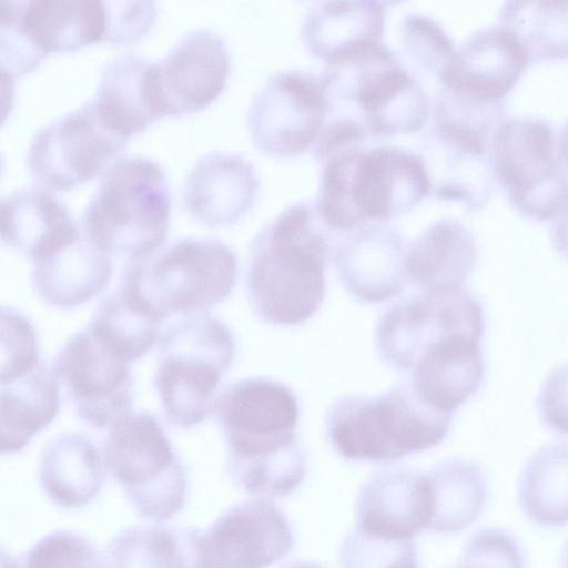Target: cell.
<instances>
[{"instance_id":"15","label":"cell","mask_w":568,"mask_h":568,"mask_svg":"<svg viewBox=\"0 0 568 568\" xmlns=\"http://www.w3.org/2000/svg\"><path fill=\"white\" fill-rule=\"evenodd\" d=\"M493 135L481 128L432 115L420 141L430 194L462 203L471 212L481 210L495 189Z\"/></svg>"},{"instance_id":"6","label":"cell","mask_w":568,"mask_h":568,"mask_svg":"<svg viewBox=\"0 0 568 568\" xmlns=\"http://www.w3.org/2000/svg\"><path fill=\"white\" fill-rule=\"evenodd\" d=\"M237 276V256L227 244L183 237L146 258L131 261L119 286L163 323L172 315L207 313L231 295Z\"/></svg>"},{"instance_id":"8","label":"cell","mask_w":568,"mask_h":568,"mask_svg":"<svg viewBox=\"0 0 568 568\" xmlns=\"http://www.w3.org/2000/svg\"><path fill=\"white\" fill-rule=\"evenodd\" d=\"M332 112L359 121L371 136H393L422 130L432 102L420 81L387 44L377 51L322 73Z\"/></svg>"},{"instance_id":"3","label":"cell","mask_w":568,"mask_h":568,"mask_svg":"<svg viewBox=\"0 0 568 568\" xmlns=\"http://www.w3.org/2000/svg\"><path fill=\"white\" fill-rule=\"evenodd\" d=\"M315 207L327 229L351 232L390 220L430 194L420 154L378 144L352 146L322 162Z\"/></svg>"},{"instance_id":"20","label":"cell","mask_w":568,"mask_h":568,"mask_svg":"<svg viewBox=\"0 0 568 568\" xmlns=\"http://www.w3.org/2000/svg\"><path fill=\"white\" fill-rule=\"evenodd\" d=\"M407 245L400 232L371 223L349 232L335 247L333 261L345 291L363 303H382L398 295L406 282Z\"/></svg>"},{"instance_id":"7","label":"cell","mask_w":568,"mask_h":568,"mask_svg":"<svg viewBox=\"0 0 568 568\" xmlns=\"http://www.w3.org/2000/svg\"><path fill=\"white\" fill-rule=\"evenodd\" d=\"M235 354L233 333L209 313L182 316L161 333L153 385L172 427L189 429L213 414Z\"/></svg>"},{"instance_id":"9","label":"cell","mask_w":568,"mask_h":568,"mask_svg":"<svg viewBox=\"0 0 568 568\" xmlns=\"http://www.w3.org/2000/svg\"><path fill=\"white\" fill-rule=\"evenodd\" d=\"M102 454L106 470L140 517L163 523L181 511L186 470L154 414L132 410L115 423Z\"/></svg>"},{"instance_id":"40","label":"cell","mask_w":568,"mask_h":568,"mask_svg":"<svg viewBox=\"0 0 568 568\" xmlns=\"http://www.w3.org/2000/svg\"><path fill=\"white\" fill-rule=\"evenodd\" d=\"M454 568H524V558L509 532L486 527L468 538Z\"/></svg>"},{"instance_id":"36","label":"cell","mask_w":568,"mask_h":568,"mask_svg":"<svg viewBox=\"0 0 568 568\" xmlns=\"http://www.w3.org/2000/svg\"><path fill=\"white\" fill-rule=\"evenodd\" d=\"M2 568H103V558L83 535L71 530L47 534L19 555L2 551Z\"/></svg>"},{"instance_id":"1","label":"cell","mask_w":568,"mask_h":568,"mask_svg":"<svg viewBox=\"0 0 568 568\" xmlns=\"http://www.w3.org/2000/svg\"><path fill=\"white\" fill-rule=\"evenodd\" d=\"M213 415L226 445V473L236 486L257 498H283L303 483L300 404L288 386L264 376L235 379L219 392Z\"/></svg>"},{"instance_id":"41","label":"cell","mask_w":568,"mask_h":568,"mask_svg":"<svg viewBox=\"0 0 568 568\" xmlns=\"http://www.w3.org/2000/svg\"><path fill=\"white\" fill-rule=\"evenodd\" d=\"M106 32L104 41L125 44L140 39L156 17L154 1H104Z\"/></svg>"},{"instance_id":"30","label":"cell","mask_w":568,"mask_h":568,"mask_svg":"<svg viewBox=\"0 0 568 568\" xmlns=\"http://www.w3.org/2000/svg\"><path fill=\"white\" fill-rule=\"evenodd\" d=\"M58 377L44 359L12 379L0 382L1 453L21 452L60 410Z\"/></svg>"},{"instance_id":"42","label":"cell","mask_w":568,"mask_h":568,"mask_svg":"<svg viewBox=\"0 0 568 568\" xmlns=\"http://www.w3.org/2000/svg\"><path fill=\"white\" fill-rule=\"evenodd\" d=\"M537 408L544 425L568 435V361L554 367L545 378Z\"/></svg>"},{"instance_id":"5","label":"cell","mask_w":568,"mask_h":568,"mask_svg":"<svg viewBox=\"0 0 568 568\" xmlns=\"http://www.w3.org/2000/svg\"><path fill=\"white\" fill-rule=\"evenodd\" d=\"M171 204L166 175L158 162L142 155L119 158L83 210V235L110 256L146 258L168 236Z\"/></svg>"},{"instance_id":"11","label":"cell","mask_w":568,"mask_h":568,"mask_svg":"<svg viewBox=\"0 0 568 568\" xmlns=\"http://www.w3.org/2000/svg\"><path fill=\"white\" fill-rule=\"evenodd\" d=\"M483 304L469 291H422L390 305L379 317L375 344L390 368L409 374L419 359L459 333H485Z\"/></svg>"},{"instance_id":"43","label":"cell","mask_w":568,"mask_h":568,"mask_svg":"<svg viewBox=\"0 0 568 568\" xmlns=\"http://www.w3.org/2000/svg\"><path fill=\"white\" fill-rule=\"evenodd\" d=\"M551 243L554 248L568 260V210L555 221L551 229Z\"/></svg>"},{"instance_id":"17","label":"cell","mask_w":568,"mask_h":568,"mask_svg":"<svg viewBox=\"0 0 568 568\" xmlns=\"http://www.w3.org/2000/svg\"><path fill=\"white\" fill-rule=\"evenodd\" d=\"M529 64L518 40L500 24L471 32L455 49L439 78L448 95L478 105H506L505 98Z\"/></svg>"},{"instance_id":"24","label":"cell","mask_w":568,"mask_h":568,"mask_svg":"<svg viewBox=\"0 0 568 568\" xmlns=\"http://www.w3.org/2000/svg\"><path fill=\"white\" fill-rule=\"evenodd\" d=\"M483 334L454 335L429 351L408 374L409 384L429 406L453 414L484 378Z\"/></svg>"},{"instance_id":"46","label":"cell","mask_w":568,"mask_h":568,"mask_svg":"<svg viewBox=\"0 0 568 568\" xmlns=\"http://www.w3.org/2000/svg\"><path fill=\"white\" fill-rule=\"evenodd\" d=\"M561 567L568 568V541L566 542L561 554Z\"/></svg>"},{"instance_id":"22","label":"cell","mask_w":568,"mask_h":568,"mask_svg":"<svg viewBox=\"0 0 568 568\" xmlns=\"http://www.w3.org/2000/svg\"><path fill=\"white\" fill-rule=\"evenodd\" d=\"M386 6L379 1L316 3L303 18L302 42L326 67L362 57L385 43Z\"/></svg>"},{"instance_id":"44","label":"cell","mask_w":568,"mask_h":568,"mask_svg":"<svg viewBox=\"0 0 568 568\" xmlns=\"http://www.w3.org/2000/svg\"><path fill=\"white\" fill-rule=\"evenodd\" d=\"M557 149L560 159L568 168V120H566L557 132Z\"/></svg>"},{"instance_id":"27","label":"cell","mask_w":568,"mask_h":568,"mask_svg":"<svg viewBox=\"0 0 568 568\" xmlns=\"http://www.w3.org/2000/svg\"><path fill=\"white\" fill-rule=\"evenodd\" d=\"M111 256L83 234L32 262L31 285L47 305L72 308L101 294L112 277Z\"/></svg>"},{"instance_id":"13","label":"cell","mask_w":568,"mask_h":568,"mask_svg":"<svg viewBox=\"0 0 568 568\" xmlns=\"http://www.w3.org/2000/svg\"><path fill=\"white\" fill-rule=\"evenodd\" d=\"M128 140L103 120L90 100L37 130L26 162L41 184L70 190L106 169Z\"/></svg>"},{"instance_id":"2","label":"cell","mask_w":568,"mask_h":568,"mask_svg":"<svg viewBox=\"0 0 568 568\" xmlns=\"http://www.w3.org/2000/svg\"><path fill=\"white\" fill-rule=\"evenodd\" d=\"M326 230L315 204L297 202L254 236L248 248L245 288L261 321L295 326L320 310L331 255Z\"/></svg>"},{"instance_id":"37","label":"cell","mask_w":568,"mask_h":568,"mask_svg":"<svg viewBox=\"0 0 568 568\" xmlns=\"http://www.w3.org/2000/svg\"><path fill=\"white\" fill-rule=\"evenodd\" d=\"M400 42L412 64L439 82L455 52L454 42L445 29L429 16L409 13L402 22Z\"/></svg>"},{"instance_id":"12","label":"cell","mask_w":568,"mask_h":568,"mask_svg":"<svg viewBox=\"0 0 568 568\" xmlns=\"http://www.w3.org/2000/svg\"><path fill=\"white\" fill-rule=\"evenodd\" d=\"M322 74L286 70L271 74L254 94L246 123L253 143L278 158L313 149L331 112Z\"/></svg>"},{"instance_id":"16","label":"cell","mask_w":568,"mask_h":568,"mask_svg":"<svg viewBox=\"0 0 568 568\" xmlns=\"http://www.w3.org/2000/svg\"><path fill=\"white\" fill-rule=\"evenodd\" d=\"M285 514L264 498L239 503L201 532L203 568H267L292 549Z\"/></svg>"},{"instance_id":"32","label":"cell","mask_w":568,"mask_h":568,"mask_svg":"<svg viewBox=\"0 0 568 568\" xmlns=\"http://www.w3.org/2000/svg\"><path fill=\"white\" fill-rule=\"evenodd\" d=\"M525 516L542 527L568 523V443H552L535 452L517 483Z\"/></svg>"},{"instance_id":"10","label":"cell","mask_w":568,"mask_h":568,"mask_svg":"<svg viewBox=\"0 0 568 568\" xmlns=\"http://www.w3.org/2000/svg\"><path fill=\"white\" fill-rule=\"evenodd\" d=\"M491 154L495 178L521 215L546 221L568 207V168L549 120L504 119L493 135Z\"/></svg>"},{"instance_id":"28","label":"cell","mask_w":568,"mask_h":568,"mask_svg":"<svg viewBox=\"0 0 568 568\" xmlns=\"http://www.w3.org/2000/svg\"><path fill=\"white\" fill-rule=\"evenodd\" d=\"M31 45L43 59L104 41L106 10L97 0H9Z\"/></svg>"},{"instance_id":"38","label":"cell","mask_w":568,"mask_h":568,"mask_svg":"<svg viewBox=\"0 0 568 568\" xmlns=\"http://www.w3.org/2000/svg\"><path fill=\"white\" fill-rule=\"evenodd\" d=\"M342 568H419L414 540H389L358 528L348 532L339 549Z\"/></svg>"},{"instance_id":"39","label":"cell","mask_w":568,"mask_h":568,"mask_svg":"<svg viewBox=\"0 0 568 568\" xmlns=\"http://www.w3.org/2000/svg\"><path fill=\"white\" fill-rule=\"evenodd\" d=\"M0 353V382L12 379L42 361L33 323L13 307H1Z\"/></svg>"},{"instance_id":"33","label":"cell","mask_w":568,"mask_h":568,"mask_svg":"<svg viewBox=\"0 0 568 568\" xmlns=\"http://www.w3.org/2000/svg\"><path fill=\"white\" fill-rule=\"evenodd\" d=\"M434 497L429 531L454 534L468 527L486 499V478L480 466L466 458H449L427 471Z\"/></svg>"},{"instance_id":"14","label":"cell","mask_w":568,"mask_h":568,"mask_svg":"<svg viewBox=\"0 0 568 568\" xmlns=\"http://www.w3.org/2000/svg\"><path fill=\"white\" fill-rule=\"evenodd\" d=\"M52 368L77 415L91 427L110 428L132 412V364L105 347L87 327L69 337Z\"/></svg>"},{"instance_id":"29","label":"cell","mask_w":568,"mask_h":568,"mask_svg":"<svg viewBox=\"0 0 568 568\" xmlns=\"http://www.w3.org/2000/svg\"><path fill=\"white\" fill-rule=\"evenodd\" d=\"M103 454L87 435L62 433L43 448L39 483L48 499L62 508H79L101 491L106 477Z\"/></svg>"},{"instance_id":"23","label":"cell","mask_w":568,"mask_h":568,"mask_svg":"<svg viewBox=\"0 0 568 568\" xmlns=\"http://www.w3.org/2000/svg\"><path fill=\"white\" fill-rule=\"evenodd\" d=\"M1 241L32 262L81 235L67 205L49 190L28 186L0 201Z\"/></svg>"},{"instance_id":"18","label":"cell","mask_w":568,"mask_h":568,"mask_svg":"<svg viewBox=\"0 0 568 568\" xmlns=\"http://www.w3.org/2000/svg\"><path fill=\"white\" fill-rule=\"evenodd\" d=\"M230 55L224 39L207 29L182 36L155 61V88L162 116L199 111L224 90Z\"/></svg>"},{"instance_id":"21","label":"cell","mask_w":568,"mask_h":568,"mask_svg":"<svg viewBox=\"0 0 568 568\" xmlns=\"http://www.w3.org/2000/svg\"><path fill=\"white\" fill-rule=\"evenodd\" d=\"M258 187L254 165L243 154L210 152L187 172L182 203L196 222L209 227L227 226L251 209Z\"/></svg>"},{"instance_id":"45","label":"cell","mask_w":568,"mask_h":568,"mask_svg":"<svg viewBox=\"0 0 568 568\" xmlns=\"http://www.w3.org/2000/svg\"><path fill=\"white\" fill-rule=\"evenodd\" d=\"M283 568H324L320 564L313 562V561H306V560H298L291 562Z\"/></svg>"},{"instance_id":"4","label":"cell","mask_w":568,"mask_h":568,"mask_svg":"<svg viewBox=\"0 0 568 568\" xmlns=\"http://www.w3.org/2000/svg\"><path fill=\"white\" fill-rule=\"evenodd\" d=\"M452 414L426 404L407 382L376 395H348L326 410L334 450L349 462L393 463L427 450L447 436Z\"/></svg>"},{"instance_id":"25","label":"cell","mask_w":568,"mask_h":568,"mask_svg":"<svg viewBox=\"0 0 568 568\" xmlns=\"http://www.w3.org/2000/svg\"><path fill=\"white\" fill-rule=\"evenodd\" d=\"M103 120L125 138L162 116L155 88V61L121 53L101 68L91 100Z\"/></svg>"},{"instance_id":"35","label":"cell","mask_w":568,"mask_h":568,"mask_svg":"<svg viewBox=\"0 0 568 568\" xmlns=\"http://www.w3.org/2000/svg\"><path fill=\"white\" fill-rule=\"evenodd\" d=\"M498 21L518 40L529 63L568 59V1H507Z\"/></svg>"},{"instance_id":"26","label":"cell","mask_w":568,"mask_h":568,"mask_svg":"<svg viewBox=\"0 0 568 568\" xmlns=\"http://www.w3.org/2000/svg\"><path fill=\"white\" fill-rule=\"evenodd\" d=\"M478 246L471 231L460 221L443 217L427 226L407 245V282L422 291H453L473 273Z\"/></svg>"},{"instance_id":"31","label":"cell","mask_w":568,"mask_h":568,"mask_svg":"<svg viewBox=\"0 0 568 568\" xmlns=\"http://www.w3.org/2000/svg\"><path fill=\"white\" fill-rule=\"evenodd\" d=\"M201 532L194 527H129L109 542L103 568H203Z\"/></svg>"},{"instance_id":"34","label":"cell","mask_w":568,"mask_h":568,"mask_svg":"<svg viewBox=\"0 0 568 568\" xmlns=\"http://www.w3.org/2000/svg\"><path fill=\"white\" fill-rule=\"evenodd\" d=\"M161 325L119 286L101 301L85 327L111 352L132 364L158 344Z\"/></svg>"},{"instance_id":"19","label":"cell","mask_w":568,"mask_h":568,"mask_svg":"<svg viewBox=\"0 0 568 568\" xmlns=\"http://www.w3.org/2000/svg\"><path fill=\"white\" fill-rule=\"evenodd\" d=\"M434 497L427 473L408 468L383 469L361 487L356 528L389 540H414L428 530Z\"/></svg>"}]
</instances>
